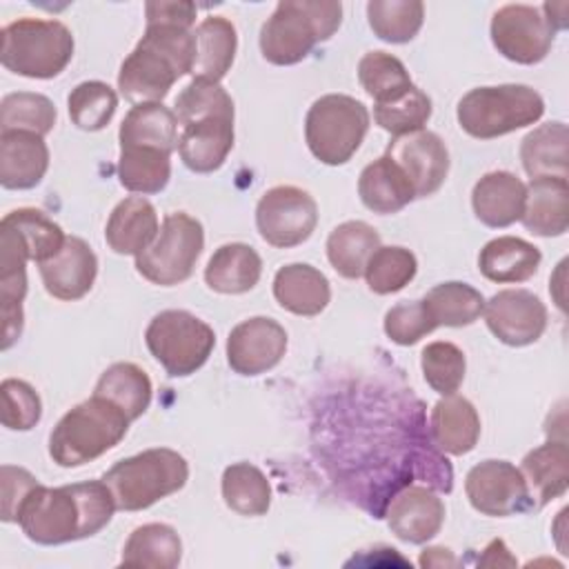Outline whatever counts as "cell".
Returning a JSON list of instances; mask_svg holds the SVG:
<instances>
[{"instance_id": "d6a6232c", "label": "cell", "mask_w": 569, "mask_h": 569, "mask_svg": "<svg viewBox=\"0 0 569 569\" xmlns=\"http://www.w3.org/2000/svg\"><path fill=\"white\" fill-rule=\"evenodd\" d=\"M182 542L173 527L149 522L131 531L124 542L120 565L147 569H173L180 565Z\"/></svg>"}, {"instance_id": "e0dca14e", "label": "cell", "mask_w": 569, "mask_h": 569, "mask_svg": "<svg viewBox=\"0 0 569 569\" xmlns=\"http://www.w3.org/2000/svg\"><path fill=\"white\" fill-rule=\"evenodd\" d=\"M387 156L405 171L416 198L436 193L449 173V151L440 136L427 129L396 136L387 147Z\"/></svg>"}, {"instance_id": "5bb4252c", "label": "cell", "mask_w": 569, "mask_h": 569, "mask_svg": "<svg viewBox=\"0 0 569 569\" xmlns=\"http://www.w3.org/2000/svg\"><path fill=\"white\" fill-rule=\"evenodd\" d=\"M465 491L476 511L491 518H507L533 509L527 480L507 460H482L465 478Z\"/></svg>"}, {"instance_id": "ee69618b", "label": "cell", "mask_w": 569, "mask_h": 569, "mask_svg": "<svg viewBox=\"0 0 569 569\" xmlns=\"http://www.w3.org/2000/svg\"><path fill=\"white\" fill-rule=\"evenodd\" d=\"M429 118H431V100L416 84H411L407 91H402L391 100L376 102L373 107V120L393 138L411 131H420Z\"/></svg>"}, {"instance_id": "bcb514c9", "label": "cell", "mask_w": 569, "mask_h": 569, "mask_svg": "<svg viewBox=\"0 0 569 569\" xmlns=\"http://www.w3.org/2000/svg\"><path fill=\"white\" fill-rule=\"evenodd\" d=\"M418 271L416 256L405 249V247H378L367 267H365V278L367 284L373 293L387 296L405 289Z\"/></svg>"}, {"instance_id": "5b68a950", "label": "cell", "mask_w": 569, "mask_h": 569, "mask_svg": "<svg viewBox=\"0 0 569 569\" xmlns=\"http://www.w3.org/2000/svg\"><path fill=\"white\" fill-rule=\"evenodd\" d=\"M116 509L140 511L180 491L189 480L187 460L167 447L147 449L116 462L104 476Z\"/></svg>"}, {"instance_id": "277c9868", "label": "cell", "mask_w": 569, "mask_h": 569, "mask_svg": "<svg viewBox=\"0 0 569 569\" xmlns=\"http://www.w3.org/2000/svg\"><path fill=\"white\" fill-rule=\"evenodd\" d=\"M129 418L113 402L91 396L69 409L49 436V456L60 467H80L113 449L129 429Z\"/></svg>"}, {"instance_id": "b9f144b4", "label": "cell", "mask_w": 569, "mask_h": 569, "mask_svg": "<svg viewBox=\"0 0 569 569\" xmlns=\"http://www.w3.org/2000/svg\"><path fill=\"white\" fill-rule=\"evenodd\" d=\"M67 104H69V118L78 129L100 131L111 122L118 109V96L107 82L87 80V82H80L76 89H71Z\"/></svg>"}, {"instance_id": "44dd1931", "label": "cell", "mask_w": 569, "mask_h": 569, "mask_svg": "<svg viewBox=\"0 0 569 569\" xmlns=\"http://www.w3.org/2000/svg\"><path fill=\"white\" fill-rule=\"evenodd\" d=\"M233 147V118H207L184 124L178 133V153L187 169L211 173L220 169Z\"/></svg>"}, {"instance_id": "1f68e13d", "label": "cell", "mask_w": 569, "mask_h": 569, "mask_svg": "<svg viewBox=\"0 0 569 569\" xmlns=\"http://www.w3.org/2000/svg\"><path fill=\"white\" fill-rule=\"evenodd\" d=\"M118 138L120 147L142 144L171 153L178 149V118L162 102H140L124 116Z\"/></svg>"}, {"instance_id": "836d02e7", "label": "cell", "mask_w": 569, "mask_h": 569, "mask_svg": "<svg viewBox=\"0 0 569 569\" xmlns=\"http://www.w3.org/2000/svg\"><path fill=\"white\" fill-rule=\"evenodd\" d=\"M520 160L529 178L567 180V124L545 122L529 131L520 144Z\"/></svg>"}, {"instance_id": "cb8c5ba5", "label": "cell", "mask_w": 569, "mask_h": 569, "mask_svg": "<svg viewBox=\"0 0 569 569\" xmlns=\"http://www.w3.org/2000/svg\"><path fill=\"white\" fill-rule=\"evenodd\" d=\"M273 296L278 305L296 316H318L331 300V287L322 271L305 262H291L276 271Z\"/></svg>"}, {"instance_id": "4316f807", "label": "cell", "mask_w": 569, "mask_h": 569, "mask_svg": "<svg viewBox=\"0 0 569 569\" xmlns=\"http://www.w3.org/2000/svg\"><path fill=\"white\" fill-rule=\"evenodd\" d=\"M196 58L191 67L193 80L220 82L233 64L238 36L231 20L222 16L204 18L196 31Z\"/></svg>"}, {"instance_id": "f546056e", "label": "cell", "mask_w": 569, "mask_h": 569, "mask_svg": "<svg viewBox=\"0 0 569 569\" xmlns=\"http://www.w3.org/2000/svg\"><path fill=\"white\" fill-rule=\"evenodd\" d=\"M522 476L527 480L533 507H545L562 496L569 487V451L565 440H549L522 458Z\"/></svg>"}, {"instance_id": "3957f363", "label": "cell", "mask_w": 569, "mask_h": 569, "mask_svg": "<svg viewBox=\"0 0 569 569\" xmlns=\"http://www.w3.org/2000/svg\"><path fill=\"white\" fill-rule=\"evenodd\" d=\"M342 22L336 0H282L260 29V51L271 64H296L329 40Z\"/></svg>"}, {"instance_id": "d4e9b609", "label": "cell", "mask_w": 569, "mask_h": 569, "mask_svg": "<svg viewBox=\"0 0 569 569\" xmlns=\"http://www.w3.org/2000/svg\"><path fill=\"white\" fill-rule=\"evenodd\" d=\"M527 231L551 238L569 227V184L565 178H533L520 216Z\"/></svg>"}, {"instance_id": "816d5d0a", "label": "cell", "mask_w": 569, "mask_h": 569, "mask_svg": "<svg viewBox=\"0 0 569 569\" xmlns=\"http://www.w3.org/2000/svg\"><path fill=\"white\" fill-rule=\"evenodd\" d=\"M147 24L160 22V24H178L184 29H191L196 22V4L193 2H147L144 4Z\"/></svg>"}, {"instance_id": "60d3db41", "label": "cell", "mask_w": 569, "mask_h": 569, "mask_svg": "<svg viewBox=\"0 0 569 569\" xmlns=\"http://www.w3.org/2000/svg\"><path fill=\"white\" fill-rule=\"evenodd\" d=\"M58 111L42 93H7L0 102V131H29L44 136L53 129Z\"/></svg>"}, {"instance_id": "7dc6e473", "label": "cell", "mask_w": 569, "mask_h": 569, "mask_svg": "<svg viewBox=\"0 0 569 569\" xmlns=\"http://www.w3.org/2000/svg\"><path fill=\"white\" fill-rule=\"evenodd\" d=\"M422 376L427 385L440 396H451L460 389L467 371V360L460 347L447 340L429 342L422 349Z\"/></svg>"}, {"instance_id": "4fadbf2b", "label": "cell", "mask_w": 569, "mask_h": 569, "mask_svg": "<svg viewBox=\"0 0 569 569\" xmlns=\"http://www.w3.org/2000/svg\"><path fill=\"white\" fill-rule=\"evenodd\" d=\"M556 29L540 7L505 4L491 18V42L507 60L536 64L547 58Z\"/></svg>"}, {"instance_id": "7c38bea8", "label": "cell", "mask_w": 569, "mask_h": 569, "mask_svg": "<svg viewBox=\"0 0 569 569\" xmlns=\"http://www.w3.org/2000/svg\"><path fill=\"white\" fill-rule=\"evenodd\" d=\"M318 224V204L300 187L278 184L262 193L256 207V227L262 240L278 249L302 244Z\"/></svg>"}, {"instance_id": "d6986e66", "label": "cell", "mask_w": 569, "mask_h": 569, "mask_svg": "<svg viewBox=\"0 0 569 569\" xmlns=\"http://www.w3.org/2000/svg\"><path fill=\"white\" fill-rule=\"evenodd\" d=\"M445 522V505L429 487H407L389 502L387 525L405 542L431 540Z\"/></svg>"}, {"instance_id": "f1b7e54d", "label": "cell", "mask_w": 569, "mask_h": 569, "mask_svg": "<svg viewBox=\"0 0 569 569\" xmlns=\"http://www.w3.org/2000/svg\"><path fill=\"white\" fill-rule=\"evenodd\" d=\"M358 193L373 213H396L416 198L409 178L387 153L362 169Z\"/></svg>"}, {"instance_id": "f35d334b", "label": "cell", "mask_w": 569, "mask_h": 569, "mask_svg": "<svg viewBox=\"0 0 569 569\" xmlns=\"http://www.w3.org/2000/svg\"><path fill=\"white\" fill-rule=\"evenodd\" d=\"M436 327H467L485 311V298L478 289L467 282H442L433 287L425 298Z\"/></svg>"}, {"instance_id": "2e32d148", "label": "cell", "mask_w": 569, "mask_h": 569, "mask_svg": "<svg viewBox=\"0 0 569 569\" xmlns=\"http://www.w3.org/2000/svg\"><path fill=\"white\" fill-rule=\"evenodd\" d=\"M287 351V331L273 318L253 316L236 325L227 338L229 367L240 376L273 369Z\"/></svg>"}, {"instance_id": "484cf974", "label": "cell", "mask_w": 569, "mask_h": 569, "mask_svg": "<svg viewBox=\"0 0 569 569\" xmlns=\"http://www.w3.org/2000/svg\"><path fill=\"white\" fill-rule=\"evenodd\" d=\"M431 436L445 453H469L480 438V418L476 407L462 396H445L431 409Z\"/></svg>"}, {"instance_id": "6da1fadb", "label": "cell", "mask_w": 569, "mask_h": 569, "mask_svg": "<svg viewBox=\"0 0 569 569\" xmlns=\"http://www.w3.org/2000/svg\"><path fill=\"white\" fill-rule=\"evenodd\" d=\"M113 511L116 502L104 480L38 485L24 500L18 525L38 545H62L96 536L109 525Z\"/></svg>"}, {"instance_id": "8fae6325", "label": "cell", "mask_w": 569, "mask_h": 569, "mask_svg": "<svg viewBox=\"0 0 569 569\" xmlns=\"http://www.w3.org/2000/svg\"><path fill=\"white\" fill-rule=\"evenodd\" d=\"M67 236L44 211L22 207L7 213L0 222V276L27 271V260L44 262L53 258Z\"/></svg>"}, {"instance_id": "7402d4cb", "label": "cell", "mask_w": 569, "mask_h": 569, "mask_svg": "<svg viewBox=\"0 0 569 569\" xmlns=\"http://www.w3.org/2000/svg\"><path fill=\"white\" fill-rule=\"evenodd\" d=\"M525 196L527 184L518 176L509 171H489L473 184L471 207L482 224L500 229L520 220Z\"/></svg>"}, {"instance_id": "c3c4849f", "label": "cell", "mask_w": 569, "mask_h": 569, "mask_svg": "<svg viewBox=\"0 0 569 569\" xmlns=\"http://www.w3.org/2000/svg\"><path fill=\"white\" fill-rule=\"evenodd\" d=\"M2 425L11 431H29L40 422L42 402L36 389L18 378H7L0 385Z\"/></svg>"}, {"instance_id": "603a6c76", "label": "cell", "mask_w": 569, "mask_h": 569, "mask_svg": "<svg viewBox=\"0 0 569 569\" xmlns=\"http://www.w3.org/2000/svg\"><path fill=\"white\" fill-rule=\"evenodd\" d=\"M158 213L142 196H129L116 204L107 220L104 240L120 256H140L158 236Z\"/></svg>"}, {"instance_id": "83f0119b", "label": "cell", "mask_w": 569, "mask_h": 569, "mask_svg": "<svg viewBox=\"0 0 569 569\" xmlns=\"http://www.w3.org/2000/svg\"><path fill=\"white\" fill-rule=\"evenodd\" d=\"M540 249L516 236H500L489 240L478 256L480 273L498 284L525 282L540 267Z\"/></svg>"}, {"instance_id": "9c48e42d", "label": "cell", "mask_w": 569, "mask_h": 569, "mask_svg": "<svg viewBox=\"0 0 569 569\" xmlns=\"http://www.w3.org/2000/svg\"><path fill=\"white\" fill-rule=\"evenodd\" d=\"M144 342L169 376L182 378L196 373L209 360L216 333L198 316L182 309H167L151 318Z\"/></svg>"}, {"instance_id": "8d00e7d4", "label": "cell", "mask_w": 569, "mask_h": 569, "mask_svg": "<svg viewBox=\"0 0 569 569\" xmlns=\"http://www.w3.org/2000/svg\"><path fill=\"white\" fill-rule=\"evenodd\" d=\"M93 396L113 402L133 422L149 409L151 380L138 365L116 362L100 376Z\"/></svg>"}, {"instance_id": "ab89813d", "label": "cell", "mask_w": 569, "mask_h": 569, "mask_svg": "<svg viewBox=\"0 0 569 569\" xmlns=\"http://www.w3.org/2000/svg\"><path fill=\"white\" fill-rule=\"evenodd\" d=\"M367 18L380 40L402 44L420 31L425 4L418 0H371L367 4Z\"/></svg>"}, {"instance_id": "9a60e30c", "label": "cell", "mask_w": 569, "mask_h": 569, "mask_svg": "<svg viewBox=\"0 0 569 569\" xmlns=\"http://www.w3.org/2000/svg\"><path fill=\"white\" fill-rule=\"evenodd\" d=\"M489 331L509 347L536 342L547 329V307L527 289H502L485 302Z\"/></svg>"}, {"instance_id": "30bf717a", "label": "cell", "mask_w": 569, "mask_h": 569, "mask_svg": "<svg viewBox=\"0 0 569 569\" xmlns=\"http://www.w3.org/2000/svg\"><path fill=\"white\" fill-rule=\"evenodd\" d=\"M202 247V224L184 211H173L162 220L156 240L136 256V269L153 284L173 287L193 273Z\"/></svg>"}, {"instance_id": "52a82bcc", "label": "cell", "mask_w": 569, "mask_h": 569, "mask_svg": "<svg viewBox=\"0 0 569 569\" xmlns=\"http://www.w3.org/2000/svg\"><path fill=\"white\" fill-rule=\"evenodd\" d=\"M545 100L527 84L476 87L458 102L456 116L462 131L478 140H491L538 122Z\"/></svg>"}, {"instance_id": "f6af8a7d", "label": "cell", "mask_w": 569, "mask_h": 569, "mask_svg": "<svg viewBox=\"0 0 569 569\" xmlns=\"http://www.w3.org/2000/svg\"><path fill=\"white\" fill-rule=\"evenodd\" d=\"M173 113L178 124H191L207 118H233V100L220 82L191 80L176 98Z\"/></svg>"}, {"instance_id": "74e56055", "label": "cell", "mask_w": 569, "mask_h": 569, "mask_svg": "<svg viewBox=\"0 0 569 569\" xmlns=\"http://www.w3.org/2000/svg\"><path fill=\"white\" fill-rule=\"evenodd\" d=\"M222 498L240 516H262L271 505V487L256 465L236 462L222 473Z\"/></svg>"}, {"instance_id": "d590c367", "label": "cell", "mask_w": 569, "mask_h": 569, "mask_svg": "<svg viewBox=\"0 0 569 569\" xmlns=\"http://www.w3.org/2000/svg\"><path fill=\"white\" fill-rule=\"evenodd\" d=\"M118 178L133 193H160L171 178V153L142 144L120 147Z\"/></svg>"}, {"instance_id": "7a4b0ae2", "label": "cell", "mask_w": 569, "mask_h": 569, "mask_svg": "<svg viewBox=\"0 0 569 569\" xmlns=\"http://www.w3.org/2000/svg\"><path fill=\"white\" fill-rule=\"evenodd\" d=\"M196 58V36L178 24H147L136 49L118 71V89L136 104L160 102L173 82L191 73Z\"/></svg>"}, {"instance_id": "f907efd6", "label": "cell", "mask_w": 569, "mask_h": 569, "mask_svg": "<svg viewBox=\"0 0 569 569\" xmlns=\"http://www.w3.org/2000/svg\"><path fill=\"white\" fill-rule=\"evenodd\" d=\"M0 485H2V507H0V518L4 522H18L20 509L29 493L40 485L33 473H29L22 467L13 465H2L0 469Z\"/></svg>"}, {"instance_id": "e575fe53", "label": "cell", "mask_w": 569, "mask_h": 569, "mask_svg": "<svg viewBox=\"0 0 569 569\" xmlns=\"http://www.w3.org/2000/svg\"><path fill=\"white\" fill-rule=\"evenodd\" d=\"M378 247L380 236L371 224L362 220H347L329 233L327 258L342 278L356 280L365 273V267Z\"/></svg>"}, {"instance_id": "ba28073f", "label": "cell", "mask_w": 569, "mask_h": 569, "mask_svg": "<svg viewBox=\"0 0 569 569\" xmlns=\"http://www.w3.org/2000/svg\"><path fill=\"white\" fill-rule=\"evenodd\" d=\"M369 131L367 107L345 93L318 98L305 118L309 151L325 164L338 167L351 160Z\"/></svg>"}, {"instance_id": "7bdbcfd3", "label": "cell", "mask_w": 569, "mask_h": 569, "mask_svg": "<svg viewBox=\"0 0 569 569\" xmlns=\"http://www.w3.org/2000/svg\"><path fill=\"white\" fill-rule=\"evenodd\" d=\"M358 80L373 102L391 100L413 84L405 64L387 51L365 53L358 62Z\"/></svg>"}, {"instance_id": "4dcf8cb0", "label": "cell", "mask_w": 569, "mask_h": 569, "mask_svg": "<svg viewBox=\"0 0 569 569\" xmlns=\"http://www.w3.org/2000/svg\"><path fill=\"white\" fill-rule=\"evenodd\" d=\"M262 273L258 251L244 242H229L213 251L204 267V282L218 293H244L253 289Z\"/></svg>"}, {"instance_id": "f5cc1de1", "label": "cell", "mask_w": 569, "mask_h": 569, "mask_svg": "<svg viewBox=\"0 0 569 569\" xmlns=\"http://www.w3.org/2000/svg\"><path fill=\"white\" fill-rule=\"evenodd\" d=\"M420 565L422 567H451V565H456V558L445 547H431V549H425V553L420 556Z\"/></svg>"}, {"instance_id": "ac0fdd59", "label": "cell", "mask_w": 569, "mask_h": 569, "mask_svg": "<svg viewBox=\"0 0 569 569\" xmlns=\"http://www.w3.org/2000/svg\"><path fill=\"white\" fill-rule=\"evenodd\" d=\"M44 289L58 300H80L93 287L98 258L93 249L76 236H67L62 249L38 264Z\"/></svg>"}, {"instance_id": "ffe728a7", "label": "cell", "mask_w": 569, "mask_h": 569, "mask_svg": "<svg viewBox=\"0 0 569 569\" xmlns=\"http://www.w3.org/2000/svg\"><path fill=\"white\" fill-rule=\"evenodd\" d=\"M49 169V149L42 136L29 131L0 133V184L4 189H31Z\"/></svg>"}, {"instance_id": "681fc988", "label": "cell", "mask_w": 569, "mask_h": 569, "mask_svg": "<svg viewBox=\"0 0 569 569\" xmlns=\"http://www.w3.org/2000/svg\"><path fill=\"white\" fill-rule=\"evenodd\" d=\"M436 322L422 300L400 302L385 313V333L402 347L416 345L420 338L431 333Z\"/></svg>"}, {"instance_id": "8992f818", "label": "cell", "mask_w": 569, "mask_h": 569, "mask_svg": "<svg viewBox=\"0 0 569 569\" xmlns=\"http://www.w3.org/2000/svg\"><path fill=\"white\" fill-rule=\"evenodd\" d=\"M73 58V36L60 20L18 18L2 27V67L24 78H56Z\"/></svg>"}]
</instances>
